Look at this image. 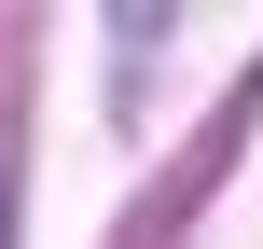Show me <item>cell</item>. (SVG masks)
I'll list each match as a JSON object with an SVG mask.
<instances>
[{
  "label": "cell",
  "mask_w": 263,
  "mask_h": 249,
  "mask_svg": "<svg viewBox=\"0 0 263 249\" xmlns=\"http://www.w3.org/2000/svg\"><path fill=\"white\" fill-rule=\"evenodd\" d=\"M0 249H14V208H0Z\"/></svg>",
  "instance_id": "1"
}]
</instances>
